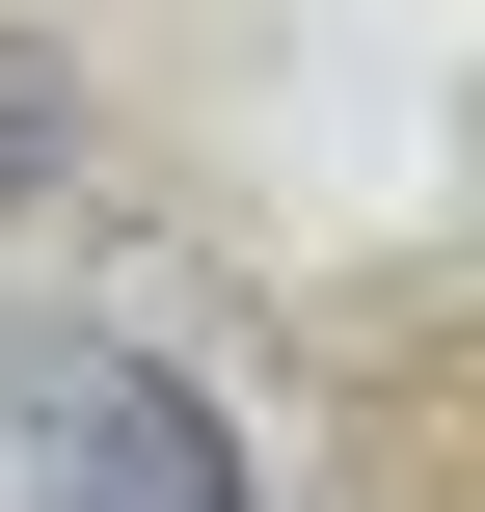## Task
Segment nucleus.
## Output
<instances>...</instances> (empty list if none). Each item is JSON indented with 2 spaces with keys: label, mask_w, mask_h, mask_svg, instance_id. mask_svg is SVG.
<instances>
[{
  "label": "nucleus",
  "mask_w": 485,
  "mask_h": 512,
  "mask_svg": "<svg viewBox=\"0 0 485 512\" xmlns=\"http://www.w3.org/2000/svg\"><path fill=\"white\" fill-rule=\"evenodd\" d=\"M27 459H54V512H243L216 405L135 378V351H54V378H27Z\"/></svg>",
  "instance_id": "nucleus-1"
},
{
  "label": "nucleus",
  "mask_w": 485,
  "mask_h": 512,
  "mask_svg": "<svg viewBox=\"0 0 485 512\" xmlns=\"http://www.w3.org/2000/svg\"><path fill=\"white\" fill-rule=\"evenodd\" d=\"M54 135H81V108H54V54H0V189H27Z\"/></svg>",
  "instance_id": "nucleus-2"
}]
</instances>
